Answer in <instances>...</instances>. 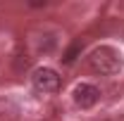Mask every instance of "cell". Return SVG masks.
I'll return each instance as SVG.
<instances>
[{
    "label": "cell",
    "instance_id": "1",
    "mask_svg": "<svg viewBox=\"0 0 124 121\" xmlns=\"http://www.w3.org/2000/svg\"><path fill=\"white\" fill-rule=\"evenodd\" d=\"M88 64L95 74H103V76H115L122 71L124 67V57L117 47L112 45H100L95 47L91 55H88Z\"/></svg>",
    "mask_w": 124,
    "mask_h": 121
},
{
    "label": "cell",
    "instance_id": "2",
    "mask_svg": "<svg viewBox=\"0 0 124 121\" xmlns=\"http://www.w3.org/2000/svg\"><path fill=\"white\" fill-rule=\"evenodd\" d=\"M31 86L38 93H43V95L57 93V88H60V76H57L55 69H50V67H38L31 74Z\"/></svg>",
    "mask_w": 124,
    "mask_h": 121
},
{
    "label": "cell",
    "instance_id": "3",
    "mask_svg": "<svg viewBox=\"0 0 124 121\" xmlns=\"http://www.w3.org/2000/svg\"><path fill=\"white\" fill-rule=\"evenodd\" d=\"M72 100H74V105H77L79 109H91V107L98 105L100 90H98V86H93V83H77L74 90H72Z\"/></svg>",
    "mask_w": 124,
    "mask_h": 121
},
{
    "label": "cell",
    "instance_id": "4",
    "mask_svg": "<svg viewBox=\"0 0 124 121\" xmlns=\"http://www.w3.org/2000/svg\"><path fill=\"white\" fill-rule=\"evenodd\" d=\"M55 47H57V33H53V31L50 33H43L36 40V50L38 52H53Z\"/></svg>",
    "mask_w": 124,
    "mask_h": 121
}]
</instances>
